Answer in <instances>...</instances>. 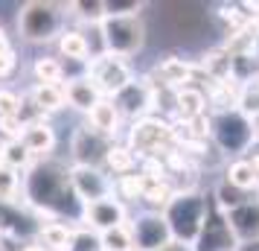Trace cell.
<instances>
[{
	"mask_svg": "<svg viewBox=\"0 0 259 251\" xmlns=\"http://www.w3.org/2000/svg\"><path fill=\"white\" fill-rule=\"evenodd\" d=\"M24 202L32 207L38 219L47 222H64V216L73 213L82 222V207L84 204L76 199L70 184V167H64L59 161H35L24 172Z\"/></svg>",
	"mask_w": 259,
	"mask_h": 251,
	"instance_id": "1",
	"label": "cell"
},
{
	"mask_svg": "<svg viewBox=\"0 0 259 251\" xmlns=\"http://www.w3.org/2000/svg\"><path fill=\"white\" fill-rule=\"evenodd\" d=\"M210 207L212 204L204 196H198V193H178L175 199H172V204L163 210L175 242L195 245L201 231H204V222L210 216Z\"/></svg>",
	"mask_w": 259,
	"mask_h": 251,
	"instance_id": "2",
	"label": "cell"
},
{
	"mask_svg": "<svg viewBox=\"0 0 259 251\" xmlns=\"http://www.w3.org/2000/svg\"><path fill=\"white\" fill-rule=\"evenodd\" d=\"M64 9L61 3H44V0H29L18 12V32L29 44H47L64 32Z\"/></svg>",
	"mask_w": 259,
	"mask_h": 251,
	"instance_id": "3",
	"label": "cell"
},
{
	"mask_svg": "<svg viewBox=\"0 0 259 251\" xmlns=\"http://www.w3.org/2000/svg\"><path fill=\"white\" fill-rule=\"evenodd\" d=\"M99 32H102V50L111 56H122V59H131L146 44V24H143L140 15L105 18L99 24Z\"/></svg>",
	"mask_w": 259,
	"mask_h": 251,
	"instance_id": "4",
	"label": "cell"
},
{
	"mask_svg": "<svg viewBox=\"0 0 259 251\" xmlns=\"http://www.w3.org/2000/svg\"><path fill=\"white\" fill-rule=\"evenodd\" d=\"M175 140V132L166 120L157 117H143L131 126L128 132V146L134 155H146V158H160L169 152V144Z\"/></svg>",
	"mask_w": 259,
	"mask_h": 251,
	"instance_id": "5",
	"label": "cell"
},
{
	"mask_svg": "<svg viewBox=\"0 0 259 251\" xmlns=\"http://www.w3.org/2000/svg\"><path fill=\"white\" fill-rule=\"evenodd\" d=\"M212 137L222 152L239 155L253 144V123L242 111H222L212 123Z\"/></svg>",
	"mask_w": 259,
	"mask_h": 251,
	"instance_id": "6",
	"label": "cell"
},
{
	"mask_svg": "<svg viewBox=\"0 0 259 251\" xmlns=\"http://www.w3.org/2000/svg\"><path fill=\"white\" fill-rule=\"evenodd\" d=\"M88 76L96 82V88L102 91L105 99H114L119 91H125L131 82H134V70H131L128 59H122V56H99V59L91 61V70Z\"/></svg>",
	"mask_w": 259,
	"mask_h": 251,
	"instance_id": "7",
	"label": "cell"
},
{
	"mask_svg": "<svg viewBox=\"0 0 259 251\" xmlns=\"http://www.w3.org/2000/svg\"><path fill=\"white\" fill-rule=\"evenodd\" d=\"M70 184H73V193L82 204H94V202H102V199H111L117 184L108 178V172L102 167H79L73 164L70 167Z\"/></svg>",
	"mask_w": 259,
	"mask_h": 251,
	"instance_id": "8",
	"label": "cell"
},
{
	"mask_svg": "<svg viewBox=\"0 0 259 251\" xmlns=\"http://www.w3.org/2000/svg\"><path fill=\"white\" fill-rule=\"evenodd\" d=\"M131 234H134V248L137 251H163L175 242L166 216L152 213V210L149 213H140L131 222Z\"/></svg>",
	"mask_w": 259,
	"mask_h": 251,
	"instance_id": "9",
	"label": "cell"
},
{
	"mask_svg": "<svg viewBox=\"0 0 259 251\" xmlns=\"http://www.w3.org/2000/svg\"><path fill=\"white\" fill-rule=\"evenodd\" d=\"M111 146H114V140L105 137L102 132H96L91 126H79L70 140L73 164H79V167H99V164H105V155Z\"/></svg>",
	"mask_w": 259,
	"mask_h": 251,
	"instance_id": "10",
	"label": "cell"
},
{
	"mask_svg": "<svg viewBox=\"0 0 259 251\" xmlns=\"http://www.w3.org/2000/svg\"><path fill=\"white\" fill-rule=\"evenodd\" d=\"M82 222L88 228H94L96 234H105V231H114L119 225H128V210L119 199H102V202L84 204L82 207Z\"/></svg>",
	"mask_w": 259,
	"mask_h": 251,
	"instance_id": "11",
	"label": "cell"
},
{
	"mask_svg": "<svg viewBox=\"0 0 259 251\" xmlns=\"http://www.w3.org/2000/svg\"><path fill=\"white\" fill-rule=\"evenodd\" d=\"M195 245H198V251H236L239 239L227 222V213H222L219 207H210V216H207L204 231H201Z\"/></svg>",
	"mask_w": 259,
	"mask_h": 251,
	"instance_id": "12",
	"label": "cell"
},
{
	"mask_svg": "<svg viewBox=\"0 0 259 251\" xmlns=\"http://www.w3.org/2000/svg\"><path fill=\"white\" fill-rule=\"evenodd\" d=\"M114 105H117L119 117H128V120L149 117V111L154 105V88L149 82H137L134 79L125 91H119L114 96Z\"/></svg>",
	"mask_w": 259,
	"mask_h": 251,
	"instance_id": "13",
	"label": "cell"
},
{
	"mask_svg": "<svg viewBox=\"0 0 259 251\" xmlns=\"http://www.w3.org/2000/svg\"><path fill=\"white\" fill-rule=\"evenodd\" d=\"M21 144L29 149V155L35 158V161H50L53 149L59 144V137H56V129H53L50 120H38V123H32V126L24 129Z\"/></svg>",
	"mask_w": 259,
	"mask_h": 251,
	"instance_id": "14",
	"label": "cell"
},
{
	"mask_svg": "<svg viewBox=\"0 0 259 251\" xmlns=\"http://www.w3.org/2000/svg\"><path fill=\"white\" fill-rule=\"evenodd\" d=\"M64 96H67V105L76 108V111H82V114H91V111L105 99L91 76H73V79H67Z\"/></svg>",
	"mask_w": 259,
	"mask_h": 251,
	"instance_id": "15",
	"label": "cell"
},
{
	"mask_svg": "<svg viewBox=\"0 0 259 251\" xmlns=\"http://www.w3.org/2000/svg\"><path fill=\"white\" fill-rule=\"evenodd\" d=\"M227 222L233 228L236 239L259 242V202H245L233 210H227Z\"/></svg>",
	"mask_w": 259,
	"mask_h": 251,
	"instance_id": "16",
	"label": "cell"
},
{
	"mask_svg": "<svg viewBox=\"0 0 259 251\" xmlns=\"http://www.w3.org/2000/svg\"><path fill=\"white\" fill-rule=\"evenodd\" d=\"M35 242L44 251H70L73 228L67 222H41L35 234Z\"/></svg>",
	"mask_w": 259,
	"mask_h": 251,
	"instance_id": "17",
	"label": "cell"
},
{
	"mask_svg": "<svg viewBox=\"0 0 259 251\" xmlns=\"http://www.w3.org/2000/svg\"><path fill=\"white\" fill-rule=\"evenodd\" d=\"M59 56L67 61L84 64V61L94 59V50H91V41H88L82 29H64L59 35Z\"/></svg>",
	"mask_w": 259,
	"mask_h": 251,
	"instance_id": "18",
	"label": "cell"
},
{
	"mask_svg": "<svg viewBox=\"0 0 259 251\" xmlns=\"http://www.w3.org/2000/svg\"><path fill=\"white\" fill-rule=\"evenodd\" d=\"M29 99L38 105V111L50 117V114H56L61 108L67 105V96H64V85H32L29 91Z\"/></svg>",
	"mask_w": 259,
	"mask_h": 251,
	"instance_id": "19",
	"label": "cell"
},
{
	"mask_svg": "<svg viewBox=\"0 0 259 251\" xmlns=\"http://www.w3.org/2000/svg\"><path fill=\"white\" fill-rule=\"evenodd\" d=\"M119 111H117V105H114V99H102L99 105L88 114V126L91 129H96V132H102L105 137H117L119 134Z\"/></svg>",
	"mask_w": 259,
	"mask_h": 251,
	"instance_id": "20",
	"label": "cell"
},
{
	"mask_svg": "<svg viewBox=\"0 0 259 251\" xmlns=\"http://www.w3.org/2000/svg\"><path fill=\"white\" fill-rule=\"evenodd\" d=\"M192 73L195 67L189 64L187 59H181V56H169L157 64V76H160V82L163 85H172V88H187V82L192 79Z\"/></svg>",
	"mask_w": 259,
	"mask_h": 251,
	"instance_id": "21",
	"label": "cell"
},
{
	"mask_svg": "<svg viewBox=\"0 0 259 251\" xmlns=\"http://www.w3.org/2000/svg\"><path fill=\"white\" fill-rule=\"evenodd\" d=\"M204 105H207V96L204 91L198 88H181L175 94V108H178V117L184 120V123H192V120L204 117Z\"/></svg>",
	"mask_w": 259,
	"mask_h": 251,
	"instance_id": "22",
	"label": "cell"
},
{
	"mask_svg": "<svg viewBox=\"0 0 259 251\" xmlns=\"http://www.w3.org/2000/svg\"><path fill=\"white\" fill-rule=\"evenodd\" d=\"M0 158H3V167L15 169V172H26L35 164V158L29 155V149L21 140H3L0 144Z\"/></svg>",
	"mask_w": 259,
	"mask_h": 251,
	"instance_id": "23",
	"label": "cell"
},
{
	"mask_svg": "<svg viewBox=\"0 0 259 251\" xmlns=\"http://www.w3.org/2000/svg\"><path fill=\"white\" fill-rule=\"evenodd\" d=\"M224 181H227V184H233V187H239V190L250 193V190H256V187H259V172L253 169L250 161H233V164L227 167Z\"/></svg>",
	"mask_w": 259,
	"mask_h": 251,
	"instance_id": "24",
	"label": "cell"
},
{
	"mask_svg": "<svg viewBox=\"0 0 259 251\" xmlns=\"http://www.w3.org/2000/svg\"><path fill=\"white\" fill-rule=\"evenodd\" d=\"M134 167H137V155L131 152V146L114 144L111 149H108V155H105V169L108 172H114V175L122 178V175H131Z\"/></svg>",
	"mask_w": 259,
	"mask_h": 251,
	"instance_id": "25",
	"label": "cell"
},
{
	"mask_svg": "<svg viewBox=\"0 0 259 251\" xmlns=\"http://www.w3.org/2000/svg\"><path fill=\"white\" fill-rule=\"evenodd\" d=\"M32 76H35V85H61L64 82V64L53 56H38L32 61Z\"/></svg>",
	"mask_w": 259,
	"mask_h": 251,
	"instance_id": "26",
	"label": "cell"
},
{
	"mask_svg": "<svg viewBox=\"0 0 259 251\" xmlns=\"http://www.w3.org/2000/svg\"><path fill=\"white\" fill-rule=\"evenodd\" d=\"M175 196H178V190H172V184H169V181H157V184H149V187H146L143 202L152 207V213H160V210H166V207L172 204Z\"/></svg>",
	"mask_w": 259,
	"mask_h": 251,
	"instance_id": "27",
	"label": "cell"
},
{
	"mask_svg": "<svg viewBox=\"0 0 259 251\" xmlns=\"http://www.w3.org/2000/svg\"><path fill=\"white\" fill-rule=\"evenodd\" d=\"M102 248L105 251H137L134 248L131 225H119V228H114V231H105V234H102Z\"/></svg>",
	"mask_w": 259,
	"mask_h": 251,
	"instance_id": "28",
	"label": "cell"
},
{
	"mask_svg": "<svg viewBox=\"0 0 259 251\" xmlns=\"http://www.w3.org/2000/svg\"><path fill=\"white\" fill-rule=\"evenodd\" d=\"M24 187V175L9 167H0V202L18 204V193Z\"/></svg>",
	"mask_w": 259,
	"mask_h": 251,
	"instance_id": "29",
	"label": "cell"
},
{
	"mask_svg": "<svg viewBox=\"0 0 259 251\" xmlns=\"http://www.w3.org/2000/svg\"><path fill=\"white\" fill-rule=\"evenodd\" d=\"M239 111L245 114L247 120L259 117V79L256 82H245L239 88V99H236Z\"/></svg>",
	"mask_w": 259,
	"mask_h": 251,
	"instance_id": "30",
	"label": "cell"
},
{
	"mask_svg": "<svg viewBox=\"0 0 259 251\" xmlns=\"http://www.w3.org/2000/svg\"><path fill=\"white\" fill-rule=\"evenodd\" d=\"M70 12L73 18H79L82 24H91V26H99L102 21H105V3H99V0H94V3H70Z\"/></svg>",
	"mask_w": 259,
	"mask_h": 251,
	"instance_id": "31",
	"label": "cell"
},
{
	"mask_svg": "<svg viewBox=\"0 0 259 251\" xmlns=\"http://www.w3.org/2000/svg\"><path fill=\"white\" fill-rule=\"evenodd\" d=\"M70 251H105L102 248V234H96L94 228H76L73 231V242H70Z\"/></svg>",
	"mask_w": 259,
	"mask_h": 251,
	"instance_id": "32",
	"label": "cell"
},
{
	"mask_svg": "<svg viewBox=\"0 0 259 251\" xmlns=\"http://www.w3.org/2000/svg\"><path fill=\"white\" fill-rule=\"evenodd\" d=\"M146 187H149V181H146V175H122V178L117 181V190L122 199H128V202H143V193H146Z\"/></svg>",
	"mask_w": 259,
	"mask_h": 251,
	"instance_id": "33",
	"label": "cell"
},
{
	"mask_svg": "<svg viewBox=\"0 0 259 251\" xmlns=\"http://www.w3.org/2000/svg\"><path fill=\"white\" fill-rule=\"evenodd\" d=\"M215 202H219V207H222V210H233V207L250 202V199H247L245 190H239V187H233V184L222 181V184H219V190H215Z\"/></svg>",
	"mask_w": 259,
	"mask_h": 251,
	"instance_id": "34",
	"label": "cell"
},
{
	"mask_svg": "<svg viewBox=\"0 0 259 251\" xmlns=\"http://www.w3.org/2000/svg\"><path fill=\"white\" fill-rule=\"evenodd\" d=\"M143 3L137 0H108L105 3V18H131V15H140Z\"/></svg>",
	"mask_w": 259,
	"mask_h": 251,
	"instance_id": "35",
	"label": "cell"
},
{
	"mask_svg": "<svg viewBox=\"0 0 259 251\" xmlns=\"http://www.w3.org/2000/svg\"><path fill=\"white\" fill-rule=\"evenodd\" d=\"M21 102H24V96H18L15 91H9V88H0V120L3 117H18Z\"/></svg>",
	"mask_w": 259,
	"mask_h": 251,
	"instance_id": "36",
	"label": "cell"
},
{
	"mask_svg": "<svg viewBox=\"0 0 259 251\" xmlns=\"http://www.w3.org/2000/svg\"><path fill=\"white\" fill-rule=\"evenodd\" d=\"M0 134H3V140H21L24 123H21L18 117H3L0 120Z\"/></svg>",
	"mask_w": 259,
	"mask_h": 251,
	"instance_id": "37",
	"label": "cell"
},
{
	"mask_svg": "<svg viewBox=\"0 0 259 251\" xmlns=\"http://www.w3.org/2000/svg\"><path fill=\"white\" fill-rule=\"evenodd\" d=\"M15 64H18V59H15V50H9V53H0V79H6V76L15 70Z\"/></svg>",
	"mask_w": 259,
	"mask_h": 251,
	"instance_id": "38",
	"label": "cell"
},
{
	"mask_svg": "<svg viewBox=\"0 0 259 251\" xmlns=\"http://www.w3.org/2000/svg\"><path fill=\"white\" fill-rule=\"evenodd\" d=\"M12 50V44H9V35H6V29L0 26V53H9Z\"/></svg>",
	"mask_w": 259,
	"mask_h": 251,
	"instance_id": "39",
	"label": "cell"
},
{
	"mask_svg": "<svg viewBox=\"0 0 259 251\" xmlns=\"http://www.w3.org/2000/svg\"><path fill=\"white\" fill-rule=\"evenodd\" d=\"M163 251H192L189 245H184V242H172L169 248H163Z\"/></svg>",
	"mask_w": 259,
	"mask_h": 251,
	"instance_id": "40",
	"label": "cell"
},
{
	"mask_svg": "<svg viewBox=\"0 0 259 251\" xmlns=\"http://www.w3.org/2000/svg\"><path fill=\"white\" fill-rule=\"evenodd\" d=\"M250 32L259 38V12H256V18H250Z\"/></svg>",
	"mask_w": 259,
	"mask_h": 251,
	"instance_id": "41",
	"label": "cell"
},
{
	"mask_svg": "<svg viewBox=\"0 0 259 251\" xmlns=\"http://www.w3.org/2000/svg\"><path fill=\"white\" fill-rule=\"evenodd\" d=\"M21 251H44V248H41L38 242H26V245H24V248H21Z\"/></svg>",
	"mask_w": 259,
	"mask_h": 251,
	"instance_id": "42",
	"label": "cell"
},
{
	"mask_svg": "<svg viewBox=\"0 0 259 251\" xmlns=\"http://www.w3.org/2000/svg\"><path fill=\"white\" fill-rule=\"evenodd\" d=\"M250 123H253V140H259V117H253Z\"/></svg>",
	"mask_w": 259,
	"mask_h": 251,
	"instance_id": "43",
	"label": "cell"
},
{
	"mask_svg": "<svg viewBox=\"0 0 259 251\" xmlns=\"http://www.w3.org/2000/svg\"><path fill=\"white\" fill-rule=\"evenodd\" d=\"M242 251H259V242H247V248H242Z\"/></svg>",
	"mask_w": 259,
	"mask_h": 251,
	"instance_id": "44",
	"label": "cell"
},
{
	"mask_svg": "<svg viewBox=\"0 0 259 251\" xmlns=\"http://www.w3.org/2000/svg\"><path fill=\"white\" fill-rule=\"evenodd\" d=\"M0 167H3V158H0Z\"/></svg>",
	"mask_w": 259,
	"mask_h": 251,
	"instance_id": "45",
	"label": "cell"
}]
</instances>
